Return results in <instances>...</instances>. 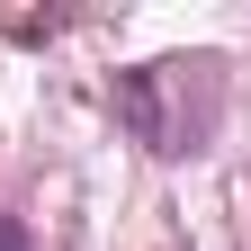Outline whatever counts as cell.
Returning a JSON list of instances; mask_svg holds the SVG:
<instances>
[{"label": "cell", "instance_id": "1", "mask_svg": "<svg viewBox=\"0 0 251 251\" xmlns=\"http://www.w3.org/2000/svg\"><path fill=\"white\" fill-rule=\"evenodd\" d=\"M215 117H225V63L215 54H152L135 72H117V126L162 162L198 152L215 135Z\"/></svg>", "mask_w": 251, "mask_h": 251}, {"label": "cell", "instance_id": "2", "mask_svg": "<svg viewBox=\"0 0 251 251\" xmlns=\"http://www.w3.org/2000/svg\"><path fill=\"white\" fill-rule=\"evenodd\" d=\"M0 251H27V225H18V215H0Z\"/></svg>", "mask_w": 251, "mask_h": 251}]
</instances>
